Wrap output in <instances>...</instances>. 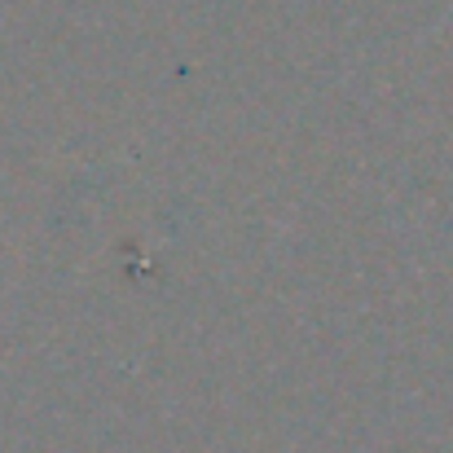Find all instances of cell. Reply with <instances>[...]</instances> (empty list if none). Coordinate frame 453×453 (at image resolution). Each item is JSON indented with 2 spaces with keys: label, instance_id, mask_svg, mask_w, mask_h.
Here are the masks:
<instances>
[{
  "label": "cell",
  "instance_id": "cell-1",
  "mask_svg": "<svg viewBox=\"0 0 453 453\" xmlns=\"http://www.w3.org/2000/svg\"><path fill=\"white\" fill-rule=\"evenodd\" d=\"M449 13H453V4H449Z\"/></svg>",
  "mask_w": 453,
  "mask_h": 453
}]
</instances>
